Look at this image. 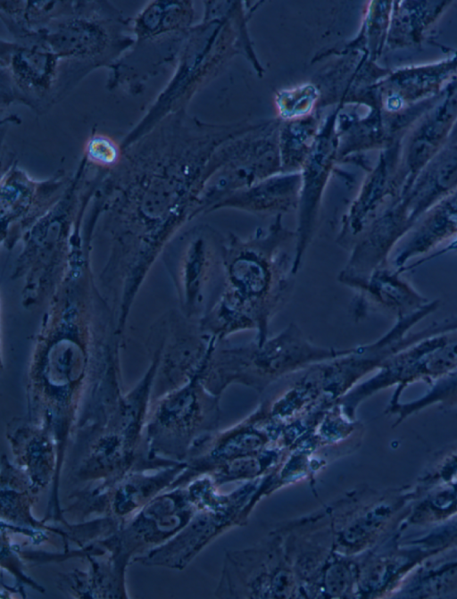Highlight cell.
Returning a JSON list of instances; mask_svg holds the SVG:
<instances>
[{
  "label": "cell",
  "mask_w": 457,
  "mask_h": 599,
  "mask_svg": "<svg viewBox=\"0 0 457 599\" xmlns=\"http://www.w3.org/2000/svg\"><path fill=\"white\" fill-rule=\"evenodd\" d=\"M210 156L209 139L182 109L123 147L120 164L104 176L90 204L111 237L108 266L123 264L144 275L194 218L212 175Z\"/></svg>",
  "instance_id": "cell-1"
},
{
  "label": "cell",
  "mask_w": 457,
  "mask_h": 599,
  "mask_svg": "<svg viewBox=\"0 0 457 599\" xmlns=\"http://www.w3.org/2000/svg\"><path fill=\"white\" fill-rule=\"evenodd\" d=\"M295 244L296 232L285 226L282 214L246 237L229 232L220 286L200 320L201 331L218 341L255 329V341L264 343L270 322L293 292Z\"/></svg>",
  "instance_id": "cell-2"
},
{
  "label": "cell",
  "mask_w": 457,
  "mask_h": 599,
  "mask_svg": "<svg viewBox=\"0 0 457 599\" xmlns=\"http://www.w3.org/2000/svg\"><path fill=\"white\" fill-rule=\"evenodd\" d=\"M131 18L112 2L65 1L62 10L22 43L42 46L61 58L111 68L132 46Z\"/></svg>",
  "instance_id": "cell-3"
},
{
  "label": "cell",
  "mask_w": 457,
  "mask_h": 599,
  "mask_svg": "<svg viewBox=\"0 0 457 599\" xmlns=\"http://www.w3.org/2000/svg\"><path fill=\"white\" fill-rule=\"evenodd\" d=\"M214 346L215 342L204 360V379L208 387L218 392L232 383L262 390L285 375L342 357L353 350L315 345L295 323L262 344L254 341L240 346Z\"/></svg>",
  "instance_id": "cell-4"
},
{
  "label": "cell",
  "mask_w": 457,
  "mask_h": 599,
  "mask_svg": "<svg viewBox=\"0 0 457 599\" xmlns=\"http://www.w3.org/2000/svg\"><path fill=\"white\" fill-rule=\"evenodd\" d=\"M190 19L187 2H147L131 18L133 44L108 69L106 88L130 96L144 92L152 79L177 61Z\"/></svg>",
  "instance_id": "cell-5"
},
{
  "label": "cell",
  "mask_w": 457,
  "mask_h": 599,
  "mask_svg": "<svg viewBox=\"0 0 457 599\" xmlns=\"http://www.w3.org/2000/svg\"><path fill=\"white\" fill-rule=\"evenodd\" d=\"M94 71L36 45L0 41L1 112L22 105L42 116L64 100Z\"/></svg>",
  "instance_id": "cell-6"
},
{
  "label": "cell",
  "mask_w": 457,
  "mask_h": 599,
  "mask_svg": "<svg viewBox=\"0 0 457 599\" xmlns=\"http://www.w3.org/2000/svg\"><path fill=\"white\" fill-rule=\"evenodd\" d=\"M225 239L211 225L199 224L176 234L163 249L188 317L206 311L211 287L216 294L220 288Z\"/></svg>",
  "instance_id": "cell-7"
},
{
  "label": "cell",
  "mask_w": 457,
  "mask_h": 599,
  "mask_svg": "<svg viewBox=\"0 0 457 599\" xmlns=\"http://www.w3.org/2000/svg\"><path fill=\"white\" fill-rule=\"evenodd\" d=\"M457 368V331L427 337L386 359L376 373L351 395L358 403L371 395L395 387L387 406L400 402L407 387L429 386Z\"/></svg>",
  "instance_id": "cell-8"
},
{
  "label": "cell",
  "mask_w": 457,
  "mask_h": 599,
  "mask_svg": "<svg viewBox=\"0 0 457 599\" xmlns=\"http://www.w3.org/2000/svg\"><path fill=\"white\" fill-rule=\"evenodd\" d=\"M71 174L58 170L38 179L10 159L1 174V244L12 250L61 199Z\"/></svg>",
  "instance_id": "cell-9"
},
{
  "label": "cell",
  "mask_w": 457,
  "mask_h": 599,
  "mask_svg": "<svg viewBox=\"0 0 457 599\" xmlns=\"http://www.w3.org/2000/svg\"><path fill=\"white\" fill-rule=\"evenodd\" d=\"M411 229L401 199L394 198L353 242L349 259L338 275L339 281L355 287L375 270L387 266L393 249Z\"/></svg>",
  "instance_id": "cell-10"
},
{
  "label": "cell",
  "mask_w": 457,
  "mask_h": 599,
  "mask_svg": "<svg viewBox=\"0 0 457 599\" xmlns=\"http://www.w3.org/2000/svg\"><path fill=\"white\" fill-rule=\"evenodd\" d=\"M398 528L382 541L362 572L361 588L371 597H393L410 574L437 550L402 540Z\"/></svg>",
  "instance_id": "cell-11"
},
{
  "label": "cell",
  "mask_w": 457,
  "mask_h": 599,
  "mask_svg": "<svg viewBox=\"0 0 457 599\" xmlns=\"http://www.w3.org/2000/svg\"><path fill=\"white\" fill-rule=\"evenodd\" d=\"M457 189V144L440 151L400 196L412 225Z\"/></svg>",
  "instance_id": "cell-12"
},
{
  "label": "cell",
  "mask_w": 457,
  "mask_h": 599,
  "mask_svg": "<svg viewBox=\"0 0 457 599\" xmlns=\"http://www.w3.org/2000/svg\"><path fill=\"white\" fill-rule=\"evenodd\" d=\"M402 273L385 266L358 284L354 314L361 317L368 308L377 306L395 314L396 319L411 314L430 301L402 279Z\"/></svg>",
  "instance_id": "cell-13"
},
{
  "label": "cell",
  "mask_w": 457,
  "mask_h": 599,
  "mask_svg": "<svg viewBox=\"0 0 457 599\" xmlns=\"http://www.w3.org/2000/svg\"><path fill=\"white\" fill-rule=\"evenodd\" d=\"M413 228L395 257L396 270L457 238V189L430 208Z\"/></svg>",
  "instance_id": "cell-14"
},
{
  "label": "cell",
  "mask_w": 457,
  "mask_h": 599,
  "mask_svg": "<svg viewBox=\"0 0 457 599\" xmlns=\"http://www.w3.org/2000/svg\"><path fill=\"white\" fill-rule=\"evenodd\" d=\"M296 179L283 178L268 181L248 191L221 199L212 211L232 207L254 214H282L295 206Z\"/></svg>",
  "instance_id": "cell-15"
},
{
  "label": "cell",
  "mask_w": 457,
  "mask_h": 599,
  "mask_svg": "<svg viewBox=\"0 0 457 599\" xmlns=\"http://www.w3.org/2000/svg\"><path fill=\"white\" fill-rule=\"evenodd\" d=\"M453 594H457V558L426 561L410 574L393 597L449 598Z\"/></svg>",
  "instance_id": "cell-16"
},
{
  "label": "cell",
  "mask_w": 457,
  "mask_h": 599,
  "mask_svg": "<svg viewBox=\"0 0 457 599\" xmlns=\"http://www.w3.org/2000/svg\"><path fill=\"white\" fill-rule=\"evenodd\" d=\"M457 515V480L433 487L413 503L401 526H435Z\"/></svg>",
  "instance_id": "cell-17"
},
{
  "label": "cell",
  "mask_w": 457,
  "mask_h": 599,
  "mask_svg": "<svg viewBox=\"0 0 457 599\" xmlns=\"http://www.w3.org/2000/svg\"><path fill=\"white\" fill-rule=\"evenodd\" d=\"M434 405L442 408L457 406V368L431 384L421 396L387 406L386 412L396 416L393 425L395 427L409 417Z\"/></svg>",
  "instance_id": "cell-18"
},
{
  "label": "cell",
  "mask_w": 457,
  "mask_h": 599,
  "mask_svg": "<svg viewBox=\"0 0 457 599\" xmlns=\"http://www.w3.org/2000/svg\"><path fill=\"white\" fill-rule=\"evenodd\" d=\"M122 155L121 142L96 129L91 130L84 143L82 157L96 169L110 171L120 164Z\"/></svg>",
  "instance_id": "cell-19"
},
{
  "label": "cell",
  "mask_w": 457,
  "mask_h": 599,
  "mask_svg": "<svg viewBox=\"0 0 457 599\" xmlns=\"http://www.w3.org/2000/svg\"><path fill=\"white\" fill-rule=\"evenodd\" d=\"M457 480V445L436 457L414 484L422 495L428 489Z\"/></svg>",
  "instance_id": "cell-20"
},
{
  "label": "cell",
  "mask_w": 457,
  "mask_h": 599,
  "mask_svg": "<svg viewBox=\"0 0 457 599\" xmlns=\"http://www.w3.org/2000/svg\"><path fill=\"white\" fill-rule=\"evenodd\" d=\"M406 542L437 550L440 553L457 548V515Z\"/></svg>",
  "instance_id": "cell-21"
}]
</instances>
